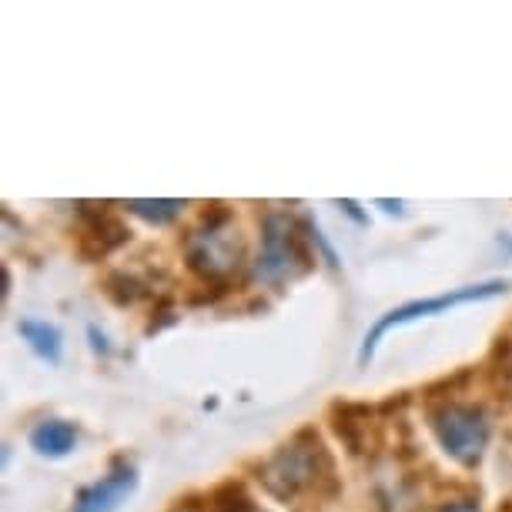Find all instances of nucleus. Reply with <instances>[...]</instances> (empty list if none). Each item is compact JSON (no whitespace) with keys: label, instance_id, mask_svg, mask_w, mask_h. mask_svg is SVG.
<instances>
[{"label":"nucleus","instance_id":"9d476101","mask_svg":"<svg viewBox=\"0 0 512 512\" xmlns=\"http://www.w3.org/2000/svg\"><path fill=\"white\" fill-rule=\"evenodd\" d=\"M17 332H21V338L27 345H31V352L37 355V359L44 362H61V332H57L54 325L47 322H37V318H24L21 325H17Z\"/></svg>","mask_w":512,"mask_h":512},{"label":"nucleus","instance_id":"ddd939ff","mask_svg":"<svg viewBox=\"0 0 512 512\" xmlns=\"http://www.w3.org/2000/svg\"><path fill=\"white\" fill-rule=\"evenodd\" d=\"M442 512H479V502L476 499H456L449 506H442Z\"/></svg>","mask_w":512,"mask_h":512},{"label":"nucleus","instance_id":"1a4fd4ad","mask_svg":"<svg viewBox=\"0 0 512 512\" xmlns=\"http://www.w3.org/2000/svg\"><path fill=\"white\" fill-rule=\"evenodd\" d=\"M88 215V211H84ZM88 228H84L81 235V248L88 251L91 241H94V251L91 255H108L111 248H118L124 238H128V231H124V225L118 218H111L108 211H94V215H88Z\"/></svg>","mask_w":512,"mask_h":512},{"label":"nucleus","instance_id":"f257e3e1","mask_svg":"<svg viewBox=\"0 0 512 512\" xmlns=\"http://www.w3.org/2000/svg\"><path fill=\"white\" fill-rule=\"evenodd\" d=\"M258 479L268 489V496L292 502L302 492L335 486V466L328 449L322 446V439H318V432L302 429L258 466Z\"/></svg>","mask_w":512,"mask_h":512},{"label":"nucleus","instance_id":"0eeeda50","mask_svg":"<svg viewBox=\"0 0 512 512\" xmlns=\"http://www.w3.org/2000/svg\"><path fill=\"white\" fill-rule=\"evenodd\" d=\"M332 429L335 436L349 446L355 456H365V452H375L379 446V432H375L372 422V409L369 405H355V402H335L332 405Z\"/></svg>","mask_w":512,"mask_h":512},{"label":"nucleus","instance_id":"39448f33","mask_svg":"<svg viewBox=\"0 0 512 512\" xmlns=\"http://www.w3.org/2000/svg\"><path fill=\"white\" fill-rule=\"evenodd\" d=\"M506 282H482V285H462V288H452L446 295H436V298H415V302H405L399 308H392V312H385L379 322H375L369 332H365V342L359 349V362L365 365L379 349V342L385 335L392 332V328H402L409 322H419V318H432V315H442L449 312V308L456 305H472V302H489V298H496L506 292Z\"/></svg>","mask_w":512,"mask_h":512},{"label":"nucleus","instance_id":"6e6552de","mask_svg":"<svg viewBox=\"0 0 512 512\" xmlns=\"http://www.w3.org/2000/svg\"><path fill=\"white\" fill-rule=\"evenodd\" d=\"M31 446L37 456L47 459H64L71 456L77 446V429L67 419H44L31 429Z\"/></svg>","mask_w":512,"mask_h":512},{"label":"nucleus","instance_id":"20e7f679","mask_svg":"<svg viewBox=\"0 0 512 512\" xmlns=\"http://www.w3.org/2000/svg\"><path fill=\"white\" fill-rule=\"evenodd\" d=\"M308 268H312V255H308L298 221L285 211H268L262 221V251L255 262V278L275 285L308 272Z\"/></svg>","mask_w":512,"mask_h":512},{"label":"nucleus","instance_id":"f8f14e48","mask_svg":"<svg viewBox=\"0 0 512 512\" xmlns=\"http://www.w3.org/2000/svg\"><path fill=\"white\" fill-rule=\"evenodd\" d=\"M489 375L499 389H512V338L499 335L489 352Z\"/></svg>","mask_w":512,"mask_h":512},{"label":"nucleus","instance_id":"7ed1b4c3","mask_svg":"<svg viewBox=\"0 0 512 512\" xmlns=\"http://www.w3.org/2000/svg\"><path fill=\"white\" fill-rule=\"evenodd\" d=\"M185 258L191 272L205 278H228L245 262V241H241L231 211L225 205H211L201 218V228H195L185 241Z\"/></svg>","mask_w":512,"mask_h":512},{"label":"nucleus","instance_id":"4468645a","mask_svg":"<svg viewBox=\"0 0 512 512\" xmlns=\"http://www.w3.org/2000/svg\"><path fill=\"white\" fill-rule=\"evenodd\" d=\"M88 332H91V338H94V352H108V342H104V335L98 338V328H88Z\"/></svg>","mask_w":512,"mask_h":512},{"label":"nucleus","instance_id":"f03ea898","mask_svg":"<svg viewBox=\"0 0 512 512\" xmlns=\"http://www.w3.org/2000/svg\"><path fill=\"white\" fill-rule=\"evenodd\" d=\"M429 429L442 452L462 469H476L489 449L492 422L482 405L472 402H436L429 405Z\"/></svg>","mask_w":512,"mask_h":512},{"label":"nucleus","instance_id":"9b49d317","mask_svg":"<svg viewBox=\"0 0 512 512\" xmlns=\"http://www.w3.org/2000/svg\"><path fill=\"white\" fill-rule=\"evenodd\" d=\"M124 208L131 211V215H138L144 221H154V225H168V221H175L181 215V208H185V201H124Z\"/></svg>","mask_w":512,"mask_h":512},{"label":"nucleus","instance_id":"2eb2a0df","mask_svg":"<svg viewBox=\"0 0 512 512\" xmlns=\"http://www.w3.org/2000/svg\"><path fill=\"white\" fill-rule=\"evenodd\" d=\"M241 512H262V509H258L255 502H251V506H245V509H241Z\"/></svg>","mask_w":512,"mask_h":512},{"label":"nucleus","instance_id":"423d86ee","mask_svg":"<svg viewBox=\"0 0 512 512\" xmlns=\"http://www.w3.org/2000/svg\"><path fill=\"white\" fill-rule=\"evenodd\" d=\"M134 489H138V469L128 459H118L108 476L77 492L71 512H114Z\"/></svg>","mask_w":512,"mask_h":512}]
</instances>
